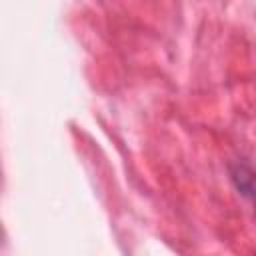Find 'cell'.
<instances>
[{"instance_id":"1","label":"cell","mask_w":256,"mask_h":256,"mask_svg":"<svg viewBox=\"0 0 256 256\" xmlns=\"http://www.w3.org/2000/svg\"><path fill=\"white\" fill-rule=\"evenodd\" d=\"M234 188L252 204H256V170L246 162H232L228 166Z\"/></svg>"}]
</instances>
